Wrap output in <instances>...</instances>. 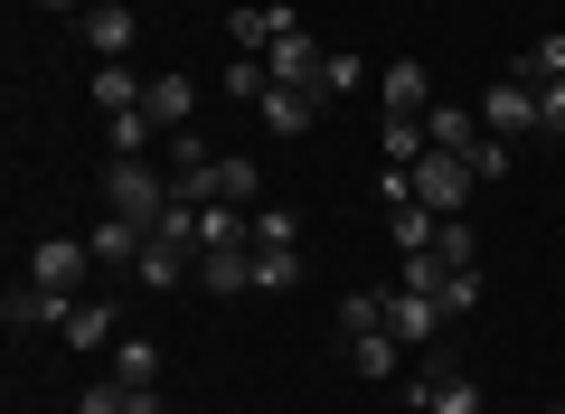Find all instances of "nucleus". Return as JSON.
Listing matches in <instances>:
<instances>
[{"label": "nucleus", "instance_id": "obj_1", "mask_svg": "<svg viewBox=\"0 0 565 414\" xmlns=\"http://www.w3.org/2000/svg\"><path fill=\"white\" fill-rule=\"evenodd\" d=\"M170 198H180V189H170L151 160H114V170H104V208H114V217H132V226H161Z\"/></svg>", "mask_w": 565, "mask_h": 414}, {"label": "nucleus", "instance_id": "obj_2", "mask_svg": "<svg viewBox=\"0 0 565 414\" xmlns=\"http://www.w3.org/2000/svg\"><path fill=\"white\" fill-rule=\"evenodd\" d=\"M29 274H39L47 293L85 301V274H95V245H85V236H39V255H29Z\"/></svg>", "mask_w": 565, "mask_h": 414}, {"label": "nucleus", "instance_id": "obj_3", "mask_svg": "<svg viewBox=\"0 0 565 414\" xmlns=\"http://www.w3.org/2000/svg\"><path fill=\"white\" fill-rule=\"evenodd\" d=\"M292 29H302V10H255V0H236V10H226V39H236V57H274L282 39H292Z\"/></svg>", "mask_w": 565, "mask_h": 414}, {"label": "nucleus", "instance_id": "obj_4", "mask_svg": "<svg viewBox=\"0 0 565 414\" xmlns=\"http://www.w3.org/2000/svg\"><path fill=\"white\" fill-rule=\"evenodd\" d=\"M415 198L434 208V217H462V198H471V160L424 151V160H415Z\"/></svg>", "mask_w": 565, "mask_h": 414}, {"label": "nucleus", "instance_id": "obj_5", "mask_svg": "<svg viewBox=\"0 0 565 414\" xmlns=\"http://www.w3.org/2000/svg\"><path fill=\"white\" fill-rule=\"evenodd\" d=\"M481 132H500V141L537 132V85H527V76H500V85L481 95Z\"/></svg>", "mask_w": 565, "mask_h": 414}, {"label": "nucleus", "instance_id": "obj_6", "mask_svg": "<svg viewBox=\"0 0 565 414\" xmlns=\"http://www.w3.org/2000/svg\"><path fill=\"white\" fill-rule=\"evenodd\" d=\"M415 405L424 414H481V386H471L462 368H444V358H424L415 368Z\"/></svg>", "mask_w": 565, "mask_h": 414}, {"label": "nucleus", "instance_id": "obj_7", "mask_svg": "<svg viewBox=\"0 0 565 414\" xmlns=\"http://www.w3.org/2000/svg\"><path fill=\"white\" fill-rule=\"evenodd\" d=\"M132 274H141V293H180V283H199V245H180V236H151Z\"/></svg>", "mask_w": 565, "mask_h": 414}, {"label": "nucleus", "instance_id": "obj_8", "mask_svg": "<svg viewBox=\"0 0 565 414\" xmlns=\"http://www.w3.org/2000/svg\"><path fill=\"white\" fill-rule=\"evenodd\" d=\"M386 330H396L405 349H434V339H444V301H434V293H396V283H386Z\"/></svg>", "mask_w": 565, "mask_h": 414}, {"label": "nucleus", "instance_id": "obj_9", "mask_svg": "<svg viewBox=\"0 0 565 414\" xmlns=\"http://www.w3.org/2000/svg\"><path fill=\"white\" fill-rule=\"evenodd\" d=\"M132 39H141V20L122 10V0H95V10H85V47H95V66H122Z\"/></svg>", "mask_w": 565, "mask_h": 414}, {"label": "nucleus", "instance_id": "obj_10", "mask_svg": "<svg viewBox=\"0 0 565 414\" xmlns=\"http://www.w3.org/2000/svg\"><path fill=\"white\" fill-rule=\"evenodd\" d=\"M66 349H85V358H114V339H122V320H114V301H66Z\"/></svg>", "mask_w": 565, "mask_h": 414}, {"label": "nucleus", "instance_id": "obj_11", "mask_svg": "<svg viewBox=\"0 0 565 414\" xmlns=\"http://www.w3.org/2000/svg\"><path fill=\"white\" fill-rule=\"evenodd\" d=\"M0 320H10V330H57V320H66V293H47V283L29 274V283H10Z\"/></svg>", "mask_w": 565, "mask_h": 414}, {"label": "nucleus", "instance_id": "obj_12", "mask_svg": "<svg viewBox=\"0 0 565 414\" xmlns=\"http://www.w3.org/2000/svg\"><path fill=\"white\" fill-rule=\"evenodd\" d=\"M264 66H274V85H302V95H321V66H330V57L311 47V29H292V39H282Z\"/></svg>", "mask_w": 565, "mask_h": 414}, {"label": "nucleus", "instance_id": "obj_13", "mask_svg": "<svg viewBox=\"0 0 565 414\" xmlns=\"http://www.w3.org/2000/svg\"><path fill=\"white\" fill-rule=\"evenodd\" d=\"M377 95H386V114H424V104H434V76H424V57H396L377 76Z\"/></svg>", "mask_w": 565, "mask_h": 414}, {"label": "nucleus", "instance_id": "obj_14", "mask_svg": "<svg viewBox=\"0 0 565 414\" xmlns=\"http://www.w3.org/2000/svg\"><path fill=\"white\" fill-rule=\"evenodd\" d=\"M76 414H161V386H122V376H95Z\"/></svg>", "mask_w": 565, "mask_h": 414}, {"label": "nucleus", "instance_id": "obj_15", "mask_svg": "<svg viewBox=\"0 0 565 414\" xmlns=\"http://www.w3.org/2000/svg\"><path fill=\"white\" fill-rule=\"evenodd\" d=\"M85 245H95V264H141L151 226H132V217H114V208H104V217H95V236H85Z\"/></svg>", "mask_w": 565, "mask_h": 414}, {"label": "nucleus", "instance_id": "obj_16", "mask_svg": "<svg viewBox=\"0 0 565 414\" xmlns=\"http://www.w3.org/2000/svg\"><path fill=\"white\" fill-rule=\"evenodd\" d=\"M424 132H434V151L462 160L471 141H481V114H471V104H424Z\"/></svg>", "mask_w": 565, "mask_h": 414}, {"label": "nucleus", "instance_id": "obj_17", "mask_svg": "<svg viewBox=\"0 0 565 414\" xmlns=\"http://www.w3.org/2000/svg\"><path fill=\"white\" fill-rule=\"evenodd\" d=\"M255 114L274 123V132H311V114H321V95H302V85H264Z\"/></svg>", "mask_w": 565, "mask_h": 414}, {"label": "nucleus", "instance_id": "obj_18", "mask_svg": "<svg viewBox=\"0 0 565 414\" xmlns=\"http://www.w3.org/2000/svg\"><path fill=\"white\" fill-rule=\"evenodd\" d=\"M141 104H151V123H161V132H180V123L199 114V85L170 66V76H151V95H141Z\"/></svg>", "mask_w": 565, "mask_h": 414}, {"label": "nucleus", "instance_id": "obj_19", "mask_svg": "<svg viewBox=\"0 0 565 414\" xmlns=\"http://www.w3.org/2000/svg\"><path fill=\"white\" fill-rule=\"evenodd\" d=\"M292 283H302V245L255 236V293H292Z\"/></svg>", "mask_w": 565, "mask_h": 414}, {"label": "nucleus", "instance_id": "obj_20", "mask_svg": "<svg viewBox=\"0 0 565 414\" xmlns=\"http://www.w3.org/2000/svg\"><path fill=\"white\" fill-rule=\"evenodd\" d=\"M114 376H122V386H161V349H151L141 330H122L114 339Z\"/></svg>", "mask_w": 565, "mask_h": 414}, {"label": "nucleus", "instance_id": "obj_21", "mask_svg": "<svg viewBox=\"0 0 565 414\" xmlns=\"http://www.w3.org/2000/svg\"><path fill=\"white\" fill-rule=\"evenodd\" d=\"M396 349H405L396 330H359V339H349V368H359V376H377V386H386V376H396Z\"/></svg>", "mask_w": 565, "mask_h": 414}, {"label": "nucleus", "instance_id": "obj_22", "mask_svg": "<svg viewBox=\"0 0 565 414\" xmlns=\"http://www.w3.org/2000/svg\"><path fill=\"white\" fill-rule=\"evenodd\" d=\"M141 95H151V85H141L132 66H95V104L104 114H141Z\"/></svg>", "mask_w": 565, "mask_h": 414}, {"label": "nucleus", "instance_id": "obj_23", "mask_svg": "<svg viewBox=\"0 0 565 414\" xmlns=\"http://www.w3.org/2000/svg\"><path fill=\"white\" fill-rule=\"evenodd\" d=\"M255 189H264V170H255V160H217V198H226V208H255Z\"/></svg>", "mask_w": 565, "mask_h": 414}, {"label": "nucleus", "instance_id": "obj_24", "mask_svg": "<svg viewBox=\"0 0 565 414\" xmlns=\"http://www.w3.org/2000/svg\"><path fill=\"white\" fill-rule=\"evenodd\" d=\"M434 255H444L452 274H471V264H481V245H471V217H444V226H434Z\"/></svg>", "mask_w": 565, "mask_h": 414}, {"label": "nucleus", "instance_id": "obj_25", "mask_svg": "<svg viewBox=\"0 0 565 414\" xmlns=\"http://www.w3.org/2000/svg\"><path fill=\"white\" fill-rule=\"evenodd\" d=\"M434 301H444V320H471V311H481V264H471V274H444Z\"/></svg>", "mask_w": 565, "mask_h": 414}, {"label": "nucleus", "instance_id": "obj_26", "mask_svg": "<svg viewBox=\"0 0 565 414\" xmlns=\"http://www.w3.org/2000/svg\"><path fill=\"white\" fill-rule=\"evenodd\" d=\"M509 76H527V85H556V76H565V39H556V29H546V39L527 47V57L509 66Z\"/></svg>", "mask_w": 565, "mask_h": 414}, {"label": "nucleus", "instance_id": "obj_27", "mask_svg": "<svg viewBox=\"0 0 565 414\" xmlns=\"http://www.w3.org/2000/svg\"><path fill=\"white\" fill-rule=\"evenodd\" d=\"M264 85H274V66H264V57H226V95H236V104H255Z\"/></svg>", "mask_w": 565, "mask_h": 414}, {"label": "nucleus", "instance_id": "obj_28", "mask_svg": "<svg viewBox=\"0 0 565 414\" xmlns=\"http://www.w3.org/2000/svg\"><path fill=\"white\" fill-rule=\"evenodd\" d=\"M340 330L359 339V330H386V293H349L340 301Z\"/></svg>", "mask_w": 565, "mask_h": 414}, {"label": "nucleus", "instance_id": "obj_29", "mask_svg": "<svg viewBox=\"0 0 565 414\" xmlns=\"http://www.w3.org/2000/svg\"><path fill=\"white\" fill-rule=\"evenodd\" d=\"M462 160H471V179H500V170H509V141H500V132H481Z\"/></svg>", "mask_w": 565, "mask_h": 414}, {"label": "nucleus", "instance_id": "obj_30", "mask_svg": "<svg viewBox=\"0 0 565 414\" xmlns=\"http://www.w3.org/2000/svg\"><path fill=\"white\" fill-rule=\"evenodd\" d=\"M359 85H367L359 57H330V66H321V95H359Z\"/></svg>", "mask_w": 565, "mask_h": 414}, {"label": "nucleus", "instance_id": "obj_31", "mask_svg": "<svg viewBox=\"0 0 565 414\" xmlns=\"http://www.w3.org/2000/svg\"><path fill=\"white\" fill-rule=\"evenodd\" d=\"M537 132H565V76L537 85Z\"/></svg>", "mask_w": 565, "mask_h": 414}, {"label": "nucleus", "instance_id": "obj_32", "mask_svg": "<svg viewBox=\"0 0 565 414\" xmlns=\"http://www.w3.org/2000/svg\"><path fill=\"white\" fill-rule=\"evenodd\" d=\"M39 10H76V20H85V10H95V0H39Z\"/></svg>", "mask_w": 565, "mask_h": 414}]
</instances>
